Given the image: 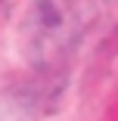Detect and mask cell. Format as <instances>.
Instances as JSON below:
<instances>
[{"label": "cell", "instance_id": "cell-1", "mask_svg": "<svg viewBox=\"0 0 118 121\" xmlns=\"http://www.w3.org/2000/svg\"><path fill=\"white\" fill-rule=\"evenodd\" d=\"M109 0H34L25 19V47L37 62H59L81 43Z\"/></svg>", "mask_w": 118, "mask_h": 121}]
</instances>
